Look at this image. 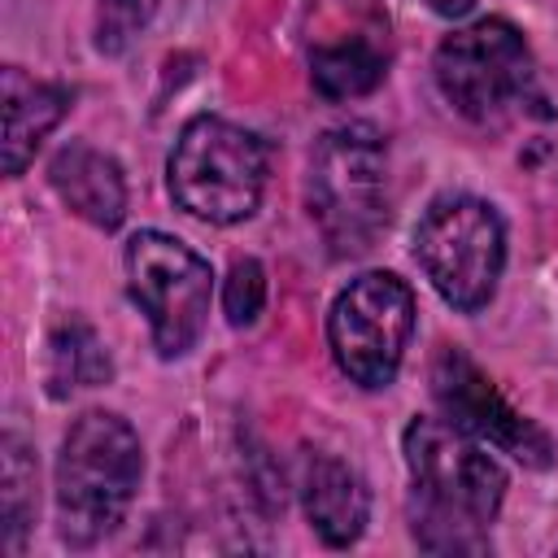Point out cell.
Segmentation results:
<instances>
[{
  "mask_svg": "<svg viewBox=\"0 0 558 558\" xmlns=\"http://www.w3.org/2000/svg\"><path fill=\"white\" fill-rule=\"evenodd\" d=\"M384 65H388V57L371 35L327 39V44L310 48V78H314L318 96H327V100L366 96L384 78Z\"/></svg>",
  "mask_w": 558,
  "mask_h": 558,
  "instance_id": "13",
  "label": "cell"
},
{
  "mask_svg": "<svg viewBox=\"0 0 558 558\" xmlns=\"http://www.w3.org/2000/svg\"><path fill=\"white\" fill-rule=\"evenodd\" d=\"M301 506H305L310 527L331 549H344L366 532L371 493L349 462H340L331 453H310L305 471H301Z\"/></svg>",
  "mask_w": 558,
  "mask_h": 558,
  "instance_id": "10",
  "label": "cell"
},
{
  "mask_svg": "<svg viewBox=\"0 0 558 558\" xmlns=\"http://www.w3.org/2000/svg\"><path fill=\"white\" fill-rule=\"evenodd\" d=\"M48 183L83 222L100 231H113L126 218V179L118 161L92 144H65L48 161Z\"/></svg>",
  "mask_w": 558,
  "mask_h": 558,
  "instance_id": "11",
  "label": "cell"
},
{
  "mask_svg": "<svg viewBox=\"0 0 558 558\" xmlns=\"http://www.w3.org/2000/svg\"><path fill=\"white\" fill-rule=\"evenodd\" d=\"M161 0H96V48L118 57L157 13Z\"/></svg>",
  "mask_w": 558,
  "mask_h": 558,
  "instance_id": "16",
  "label": "cell"
},
{
  "mask_svg": "<svg viewBox=\"0 0 558 558\" xmlns=\"http://www.w3.org/2000/svg\"><path fill=\"white\" fill-rule=\"evenodd\" d=\"M432 397L440 405V414L462 427L466 436L519 458L523 466H549L554 462V440L541 423H532L527 414H519L497 384L462 353V349H440L432 362Z\"/></svg>",
  "mask_w": 558,
  "mask_h": 558,
  "instance_id": "9",
  "label": "cell"
},
{
  "mask_svg": "<svg viewBox=\"0 0 558 558\" xmlns=\"http://www.w3.org/2000/svg\"><path fill=\"white\" fill-rule=\"evenodd\" d=\"M0 92H4V174L17 179L35 157V148L44 144V135L65 118L74 92L61 83L31 78L17 65L0 70Z\"/></svg>",
  "mask_w": 558,
  "mask_h": 558,
  "instance_id": "12",
  "label": "cell"
},
{
  "mask_svg": "<svg viewBox=\"0 0 558 558\" xmlns=\"http://www.w3.org/2000/svg\"><path fill=\"white\" fill-rule=\"evenodd\" d=\"M410 466V532L427 554H488V523L506 497V471L449 418H410L401 436Z\"/></svg>",
  "mask_w": 558,
  "mask_h": 558,
  "instance_id": "1",
  "label": "cell"
},
{
  "mask_svg": "<svg viewBox=\"0 0 558 558\" xmlns=\"http://www.w3.org/2000/svg\"><path fill=\"white\" fill-rule=\"evenodd\" d=\"M471 4H475V0H427V9L440 13V17H466Z\"/></svg>",
  "mask_w": 558,
  "mask_h": 558,
  "instance_id": "18",
  "label": "cell"
},
{
  "mask_svg": "<svg viewBox=\"0 0 558 558\" xmlns=\"http://www.w3.org/2000/svg\"><path fill=\"white\" fill-rule=\"evenodd\" d=\"M126 288L148 314L153 344L161 357H183L209 318L214 270L183 240L161 231H140L126 244Z\"/></svg>",
  "mask_w": 558,
  "mask_h": 558,
  "instance_id": "7",
  "label": "cell"
},
{
  "mask_svg": "<svg viewBox=\"0 0 558 558\" xmlns=\"http://www.w3.org/2000/svg\"><path fill=\"white\" fill-rule=\"evenodd\" d=\"M0 510H4V549L17 554L22 549V536L35 519V458L31 449L9 432L0 440Z\"/></svg>",
  "mask_w": 558,
  "mask_h": 558,
  "instance_id": "15",
  "label": "cell"
},
{
  "mask_svg": "<svg viewBox=\"0 0 558 558\" xmlns=\"http://www.w3.org/2000/svg\"><path fill=\"white\" fill-rule=\"evenodd\" d=\"M170 196L183 214L227 227L257 209L266 187V144L214 113L192 118L166 161Z\"/></svg>",
  "mask_w": 558,
  "mask_h": 558,
  "instance_id": "4",
  "label": "cell"
},
{
  "mask_svg": "<svg viewBox=\"0 0 558 558\" xmlns=\"http://www.w3.org/2000/svg\"><path fill=\"white\" fill-rule=\"evenodd\" d=\"M109 371H113L109 353L83 318H70L52 331L48 340V392L52 397H70L74 388H96L109 379Z\"/></svg>",
  "mask_w": 558,
  "mask_h": 558,
  "instance_id": "14",
  "label": "cell"
},
{
  "mask_svg": "<svg viewBox=\"0 0 558 558\" xmlns=\"http://www.w3.org/2000/svg\"><path fill=\"white\" fill-rule=\"evenodd\" d=\"M262 305H266V270H262V262L240 257V262L231 266L227 283H222L227 323H231V327H248V323H257Z\"/></svg>",
  "mask_w": 558,
  "mask_h": 558,
  "instance_id": "17",
  "label": "cell"
},
{
  "mask_svg": "<svg viewBox=\"0 0 558 558\" xmlns=\"http://www.w3.org/2000/svg\"><path fill=\"white\" fill-rule=\"evenodd\" d=\"M140 475H144V449L135 427L113 410L78 414L57 453L61 541L74 549L105 541L126 519Z\"/></svg>",
  "mask_w": 558,
  "mask_h": 558,
  "instance_id": "2",
  "label": "cell"
},
{
  "mask_svg": "<svg viewBox=\"0 0 558 558\" xmlns=\"http://www.w3.org/2000/svg\"><path fill=\"white\" fill-rule=\"evenodd\" d=\"M414 257L453 310L475 314L493 301L506 266L501 214L466 192L436 196L414 227Z\"/></svg>",
  "mask_w": 558,
  "mask_h": 558,
  "instance_id": "6",
  "label": "cell"
},
{
  "mask_svg": "<svg viewBox=\"0 0 558 558\" xmlns=\"http://www.w3.org/2000/svg\"><path fill=\"white\" fill-rule=\"evenodd\" d=\"M414 331V292L388 275L366 270L340 288L327 314V340L336 366L362 388H388L401 371Z\"/></svg>",
  "mask_w": 558,
  "mask_h": 558,
  "instance_id": "8",
  "label": "cell"
},
{
  "mask_svg": "<svg viewBox=\"0 0 558 558\" xmlns=\"http://www.w3.org/2000/svg\"><path fill=\"white\" fill-rule=\"evenodd\" d=\"M432 70L440 96L480 126H501L527 105H545L536 92L532 48L506 17H480L440 39Z\"/></svg>",
  "mask_w": 558,
  "mask_h": 558,
  "instance_id": "5",
  "label": "cell"
},
{
  "mask_svg": "<svg viewBox=\"0 0 558 558\" xmlns=\"http://www.w3.org/2000/svg\"><path fill=\"white\" fill-rule=\"evenodd\" d=\"M310 218L336 257L375 248L388 227V144L371 122H344L318 135L305 179Z\"/></svg>",
  "mask_w": 558,
  "mask_h": 558,
  "instance_id": "3",
  "label": "cell"
}]
</instances>
